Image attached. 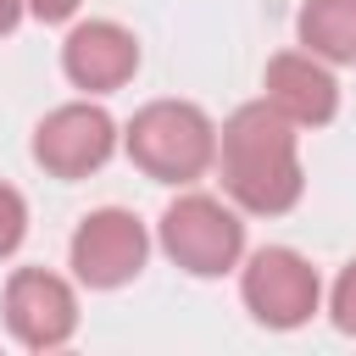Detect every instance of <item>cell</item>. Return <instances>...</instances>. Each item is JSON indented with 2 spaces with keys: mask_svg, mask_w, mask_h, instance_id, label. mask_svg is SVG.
Listing matches in <instances>:
<instances>
[{
  "mask_svg": "<svg viewBox=\"0 0 356 356\" xmlns=\"http://www.w3.org/2000/svg\"><path fill=\"white\" fill-rule=\"evenodd\" d=\"M22 6H28V0H0V33H11V28H17Z\"/></svg>",
  "mask_w": 356,
  "mask_h": 356,
  "instance_id": "obj_14",
  "label": "cell"
},
{
  "mask_svg": "<svg viewBox=\"0 0 356 356\" xmlns=\"http://www.w3.org/2000/svg\"><path fill=\"white\" fill-rule=\"evenodd\" d=\"M300 44L323 61H356V0H306Z\"/></svg>",
  "mask_w": 356,
  "mask_h": 356,
  "instance_id": "obj_10",
  "label": "cell"
},
{
  "mask_svg": "<svg viewBox=\"0 0 356 356\" xmlns=\"http://www.w3.org/2000/svg\"><path fill=\"white\" fill-rule=\"evenodd\" d=\"M28 11H33L39 22H67V17L78 11V0H28Z\"/></svg>",
  "mask_w": 356,
  "mask_h": 356,
  "instance_id": "obj_13",
  "label": "cell"
},
{
  "mask_svg": "<svg viewBox=\"0 0 356 356\" xmlns=\"http://www.w3.org/2000/svg\"><path fill=\"white\" fill-rule=\"evenodd\" d=\"M267 100L295 122V128H323L339 106V83L328 78V67L306 50H284L267 61Z\"/></svg>",
  "mask_w": 356,
  "mask_h": 356,
  "instance_id": "obj_9",
  "label": "cell"
},
{
  "mask_svg": "<svg viewBox=\"0 0 356 356\" xmlns=\"http://www.w3.org/2000/svg\"><path fill=\"white\" fill-rule=\"evenodd\" d=\"M22 234H28V206L11 184H0V256H11L22 245Z\"/></svg>",
  "mask_w": 356,
  "mask_h": 356,
  "instance_id": "obj_11",
  "label": "cell"
},
{
  "mask_svg": "<svg viewBox=\"0 0 356 356\" xmlns=\"http://www.w3.org/2000/svg\"><path fill=\"white\" fill-rule=\"evenodd\" d=\"M6 323H11V334H17L28 350H56V345H67L72 328H78V300H72V289H67L56 273L22 267V273H11V284H6Z\"/></svg>",
  "mask_w": 356,
  "mask_h": 356,
  "instance_id": "obj_7",
  "label": "cell"
},
{
  "mask_svg": "<svg viewBox=\"0 0 356 356\" xmlns=\"http://www.w3.org/2000/svg\"><path fill=\"white\" fill-rule=\"evenodd\" d=\"M111 145H117L111 117H106L100 106H89V100H72V106H56V111L39 122V134H33V161H39L44 172H56V178H83V172H95V167L111 156Z\"/></svg>",
  "mask_w": 356,
  "mask_h": 356,
  "instance_id": "obj_6",
  "label": "cell"
},
{
  "mask_svg": "<svg viewBox=\"0 0 356 356\" xmlns=\"http://www.w3.org/2000/svg\"><path fill=\"white\" fill-rule=\"evenodd\" d=\"M334 328L339 334H356V261L339 273V284H334Z\"/></svg>",
  "mask_w": 356,
  "mask_h": 356,
  "instance_id": "obj_12",
  "label": "cell"
},
{
  "mask_svg": "<svg viewBox=\"0 0 356 356\" xmlns=\"http://www.w3.org/2000/svg\"><path fill=\"white\" fill-rule=\"evenodd\" d=\"M128 156L161 178V184H189L211 167L217 156V128L200 106L189 100H150L134 122H128Z\"/></svg>",
  "mask_w": 356,
  "mask_h": 356,
  "instance_id": "obj_2",
  "label": "cell"
},
{
  "mask_svg": "<svg viewBox=\"0 0 356 356\" xmlns=\"http://www.w3.org/2000/svg\"><path fill=\"white\" fill-rule=\"evenodd\" d=\"M239 289H245L250 317L267 323V328H300V323L317 312V273H312V261L295 256L289 245L256 250L250 267H245V278H239Z\"/></svg>",
  "mask_w": 356,
  "mask_h": 356,
  "instance_id": "obj_4",
  "label": "cell"
},
{
  "mask_svg": "<svg viewBox=\"0 0 356 356\" xmlns=\"http://www.w3.org/2000/svg\"><path fill=\"white\" fill-rule=\"evenodd\" d=\"M145 250H150V239H145L139 217L106 206V211H89L78 222V234H72V273L89 289H117V284H128L145 267Z\"/></svg>",
  "mask_w": 356,
  "mask_h": 356,
  "instance_id": "obj_5",
  "label": "cell"
},
{
  "mask_svg": "<svg viewBox=\"0 0 356 356\" xmlns=\"http://www.w3.org/2000/svg\"><path fill=\"white\" fill-rule=\"evenodd\" d=\"M61 67H67V78H72L78 89L106 95V89H117V83L134 78L139 44H134V33L117 28V22H83V28H72L67 44H61Z\"/></svg>",
  "mask_w": 356,
  "mask_h": 356,
  "instance_id": "obj_8",
  "label": "cell"
},
{
  "mask_svg": "<svg viewBox=\"0 0 356 356\" xmlns=\"http://www.w3.org/2000/svg\"><path fill=\"white\" fill-rule=\"evenodd\" d=\"M161 250L195 273V278H217L239 261L245 250V222L211 200V195H178L167 211H161Z\"/></svg>",
  "mask_w": 356,
  "mask_h": 356,
  "instance_id": "obj_3",
  "label": "cell"
},
{
  "mask_svg": "<svg viewBox=\"0 0 356 356\" xmlns=\"http://www.w3.org/2000/svg\"><path fill=\"white\" fill-rule=\"evenodd\" d=\"M222 184L228 195L245 206V211H261V217H278L300 200V150H295V122L273 106V100H256V106H239L228 122H222Z\"/></svg>",
  "mask_w": 356,
  "mask_h": 356,
  "instance_id": "obj_1",
  "label": "cell"
}]
</instances>
